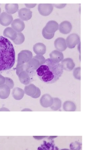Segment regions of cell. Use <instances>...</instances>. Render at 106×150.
I'll list each match as a JSON object with an SVG mask.
<instances>
[{
  "mask_svg": "<svg viewBox=\"0 0 106 150\" xmlns=\"http://www.w3.org/2000/svg\"><path fill=\"white\" fill-rule=\"evenodd\" d=\"M61 64L53 61L50 59L46 60L45 63L40 66L36 74L41 81L46 84L57 82L63 74Z\"/></svg>",
  "mask_w": 106,
  "mask_h": 150,
  "instance_id": "1",
  "label": "cell"
},
{
  "mask_svg": "<svg viewBox=\"0 0 106 150\" xmlns=\"http://www.w3.org/2000/svg\"><path fill=\"white\" fill-rule=\"evenodd\" d=\"M16 61V54L13 45L5 37L0 36V72L13 67Z\"/></svg>",
  "mask_w": 106,
  "mask_h": 150,
  "instance_id": "2",
  "label": "cell"
},
{
  "mask_svg": "<svg viewBox=\"0 0 106 150\" xmlns=\"http://www.w3.org/2000/svg\"><path fill=\"white\" fill-rule=\"evenodd\" d=\"M33 54L29 50L21 51L18 54L17 64H26L33 58Z\"/></svg>",
  "mask_w": 106,
  "mask_h": 150,
  "instance_id": "3",
  "label": "cell"
},
{
  "mask_svg": "<svg viewBox=\"0 0 106 150\" xmlns=\"http://www.w3.org/2000/svg\"><path fill=\"white\" fill-rule=\"evenodd\" d=\"M41 66L40 62L38 60L33 57L32 59L25 65V71L28 73L31 76L32 73L39 67Z\"/></svg>",
  "mask_w": 106,
  "mask_h": 150,
  "instance_id": "4",
  "label": "cell"
},
{
  "mask_svg": "<svg viewBox=\"0 0 106 150\" xmlns=\"http://www.w3.org/2000/svg\"><path fill=\"white\" fill-rule=\"evenodd\" d=\"M53 9V5L51 4H40L38 11L41 16H47L51 14Z\"/></svg>",
  "mask_w": 106,
  "mask_h": 150,
  "instance_id": "5",
  "label": "cell"
},
{
  "mask_svg": "<svg viewBox=\"0 0 106 150\" xmlns=\"http://www.w3.org/2000/svg\"><path fill=\"white\" fill-rule=\"evenodd\" d=\"M66 42L67 47L70 49L75 48L77 45L81 43L80 37L75 33L70 35L66 39Z\"/></svg>",
  "mask_w": 106,
  "mask_h": 150,
  "instance_id": "6",
  "label": "cell"
},
{
  "mask_svg": "<svg viewBox=\"0 0 106 150\" xmlns=\"http://www.w3.org/2000/svg\"><path fill=\"white\" fill-rule=\"evenodd\" d=\"M13 21L12 16L7 12H3L0 15V24L3 26H9Z\"/></svg>",
  "mask_w": 106,
  "mask_h": 150,
  "instance_id": "7",
  "label": "cell"
},
{
  "mask_svg": "<svg viewBox=\"0 0 106 150\" xmlns=\"http://www.w3.org/2000/svg\"><path fill=\"white\" fill-rule=\"evenodd\" d=\"M18 16L19 18L23 21H28L32 17V12L30 9L22 8L18 11Z\"/></svg>",
  "mask_w": 106,
  "mask_h": 150,
  "instance_id": "8",
  "label": "cell"
},
{
  "mask_svg": "<svg viewBox=\"0 0 106 150\" xmlns=\"http://www.w3.org/2000/svg\"><path fill=\"white\" fill-rule=\"evenodd\" d=\"M40 103L43 107H50L53 103V98L49 94L46 93L41 96L40 100Z\"/></svg>",
  "mask_w": 106,
  "mask_h": 150,
  "instance_id": "9",
  "label": "cell"
},
{
  "mask_svg": "<svg viewBox=\"0 0 106 150\" xmlns=\"http://www.w3.org/2000/svg\"><path fill=\"white\" fill-rule=\"evenodd\" d=\"M59 24L56 21L51 20L47 23L44 29L48 33L53 34L59 30Z\"/></svg>",
  "mask_w": 106,
  "mask_h": 150,
  "instance_id": "10",
  "label": "cell"
},
{
  "mask_svg": "<svg viewBox=\"0 0 106 150\" xmlns=\"http://www.w3.org/2000/svg\"><path fill=\"white\" fill-rule=\"evenodd\" d=\"M11 28L17 32H21L24 30L25 27L24 21L20 18L14 19L11 23Z\"/></svg>",
  "mask_w": 106,
  "mask_h": 150,
  "instance_id": "11",
  "label": "cell"
},
{
  "mask_svg": "<svg viewBox=\"0 0 106 150\" xmlns=\"http://www.w3.org/2000/svg\"><path fill=\"white\" fill-rule=\"evenodd\" d=\"M54 46L57 51L62 52L67 49V45L66 40L63 38H59L54 41Z\"/></svg>",
  "mask_w": 106,
  "mask_h": 150,
  "instance_id": "12",
  "label": "cell"
},
{
  "mask_svg": "<svg viewBox=\"0 0 106 150\" xmlns=\"http://www.w3.org/2000/svg\"><path fill=\"white\" fill-rule=\"evenodd\" d=\"M71 24L68 21H65L62 22L59 26V30L61 33L63 34H68L72 30Z\"/></svg>",
  "mask_w": 106,
  "mask_h": 150,
  "instance_id": "13",
  "label": "cell"
},
{
  "mask_svg": "<svg viewBox=\"0 0 106 150\" xmlns=\"http://www.w3.org/2000/svg\"><path fill=\"white\" fill-rule=\"evenodd\" d=\"M63 70L67 71H71L74 69L75 67V64L73 59L70 58H67L64 59L61 62Z\"/></svg>",
  "mask_w": 106,
  "mask_h": 150,
  "instance_id": "14",
  "label": "cell"
},
{
  "mask_svg": "<svg viewBox=\"0 0 106 150\" xmlns=\"http://www.w3.org/2000/svg\"><path fill=\"white\" fill-rule=\"evenodd\" d=\"M50 59L57 63H60L63 60L64 55L62 52L57 50H54L49 54Z\"/></svg>",
  "mask_w": 106,
  "mask_h": 150,
  "instance_id": "15",
  "label": "cell"
},
{
  "mask_svg": "<svg viewBox=\"0 0 106 150\" xmlns=\"http://www.w3.org/2000/svg\"><path fill=\"white\" fill-rule=\"evenodd\" d=\"M33 52L37 55H44L46 52V47L43 43H38L33 46Z\"/></svg>",
  "mask_w": 106,
  "mask_h": 150,
  "instance_id": "16",
  "label": "cell"
},
{
  "mask_svg": "<svg viewBox=\"0 0 106 150\" xmlns=\"http://www.w3.org/2000/svg\"><path fill=\"white\" fill-rule=\"evenodd\" d=\"M3 35L5 38H9L13 41L17 38V32L11 27H8L4 30Z\"/></svg>",
  "mask_w": 106,
  "mask_h": 150,
  "instance_id": "17",
  "label": "cell"
},
{
  "mask_svg": "<svg viewBox=\"0 0 106 150\" xmlns=\"http://www.w3.org/2000/svg\"><path fill=\"white\" fill-rule=\"evenodd\" d=\"M10 88L5 83L0 85V98L5 99L9 97Z\"/></svg>",
  "mask_w": 106,
  "mask_h": 150,
  "instance_id": "18",
  "label": "cell"
},
{
  "mask_svg": "<svg viewBox=\"0 0 106 150\" xmlns=\"http://www.w3.org/2000/svg\"><path fill=\"white\" fill-rule=\"evenodd\" d=\"M24 94V91L19 87H15L13 88L12 91V97L16 100H19L22 99Z\"/></svg>",
  "mask_w": 106,
  "mask_h": 150,
  "instance_id": "19",
  "label": "cell"
},
{
  "mask_svg": "<svg viewBox=\"0 0 106 150\" xmlns=\"http://www.w3.org/2000/svg\"><path fill=\"white\" fill-rule=\"evenodd\" d=\"M19 81L23 84L27 85L31 81V76L26 71H23L18 76Z\"/></svg>",
  "mask_w": 106,
  "mask_h": 150,
  "instance_id": "20",
  "label": "cell"
},
{
  "mask_svg": "<svg viewBox=\"0 0 106 150\" xmlns=\"http://www.w3.org/2000/svg\"><path fill=\"white\" fill-rule=\"evenodd\" d=\"M6 12L10 15L15 14L18 11V5L17 4H6L5 5Z\"/></svg>",
  "mask_w": 106,
  "mask_h": 150,
  "instance_id": "21",
  "label": "cell"
},
{
  "mask_svg": "<svg viewBox=\"0 0 106 150\" xmlns=\"http://www.w3.org/2000/svg\"><path fill=\"white\" fill-rule=\"evenodd\" d=\"M37 87L35 85L32 83L26 86L24 89L25 93L28 96L32 97L36 93Z\"/></svg>",
  "mask_w": 106,
  "mask_h": 150,
  "instance_id": "22",
  "label": "cell"
},
{
  "mask_svg": "<svg viewBox=\"0 0 106 150\" xmlns=\"http://www.w3.org/2000/svg\"><path fill=\"white\" fill-rule=\"evenodd\" d=\"M63 108L67 112H74L76 109L75 105L71 101H66L63 103Z\"/></svg>",
  "mask_w": 106,
  "mask_h": 150,
  "instance_id": "23",
  "label": "cell"
},
{
  "mask_svg": "<svg viewBox=\"0 0 106 150\" xmlns=\"http://www.w3.org/2000/svg\"><path fill=\"white\" fill-rule=\"evenodd\" d=\"M62 102L60 99L57 98H53V103L50 108L54 111H57L60 108Z\"/></svg>",
  "mask_w": 106,
  "mask_h": 150,
  "instance_id": "24",
  "label": "cell"
},
{
  "mask_svg": "<svg viewBox=\"0 0 106 150\" xmlns=\"http://www.w3.org/2000/svg\"><path fill=\"white\" fill-rule=\"evenodd\" d=\"M25 41V37L21 32L17 33V36L15 40H13V43L16 45H20Z\"/></svg>",
  "mask_w": 106,
  "mask_h": 150,
  "instance_id": "25",
  "label": "cell"
},
{
  "mask_svg": "<svg viewBox=\"0 0 106 150\" xmlns=\"http://www.w3.org/2000/svg\"><path fill=\"white\" fill-rule=\"evenodd\" d=\"M81 67H77L74 69L73 76L76 79L81 80Z\"/></svg>",
  "mask_w": 106,
  "mask_h": 150,
  "instance_id": "26",
  "label": "cell"
},
{
  "mask_svg": "<svg viewBox=\"0 0 106 150\" xmlns=\"http://www.w3.org/2000/svg\"><path fill=\"white\" fill-rule=\"evenodd\" d=\"M5 84L7 85L10 89H13L14 86V83L13 80L10 78L5 77Z\"/></svg>",
  "mask_w": 106,
  "mask_h": 150,
  "instance_id": "27",
  "label": "cell"
},
{
  "mask_svg": "<svg viewBox=\"0 0 106 150\" xmlns=\"http://www.w3.org/2000/svg\"><path fill=\"white\" fill-rule=\"evenodd\" d=\"M42 34L44 38L47 40H51L53 38L54 36L55 33H53V34H50V33H48L47 32H46L44 28H43L42 31Z\"/></svg>",
  "mask_w": 106,
  "mask_h": 150,
  "instance_id": "28",
  "label": "cell"
},
{
  "mask_svg": "<svg viewBox=\"0 0 106 150\" xmlns=\"http://www.w3.org/2000/svg\"><path fill=\"white\" fill-rule=\"evenodd\" d=\"M33 58H35L38 60L40 62L41 66L43 65L46 61V59L44 58V56L42 55H36L35 56H33Z\"/></svg>",
  "mask_w": 106,
  "mask_h": 150,
  "instance_id": "29",
  "label": "cell"
},
{
  "mask_svg": "<svg viewBox=\"0 0 106 150\" xmlns=\"http://www.w3.org/2000/svg\"><path fill=\"white\" fill-rule=\"evenodd\" d=\"M41 94V91L40 89L37 87L36 93L32 97V98H38L40 97Z\"/></svg>",
  "mask_w": 106,
  "mask_h": 150,
  "instance_id": "30",
  "label": "cell"
},
{
  "mask_svg": "<svg viewBox=\"0 0 106 150\" xmlns=\"http://www.w3.org/2000/svg\"><path fill=\"white\" fill-rule=\"evenodd\" d=\"M36 5H37L36 4H25L26 7L28 9L34 8L36 6Z\"/></svg>",
  "mask_w": 106,
  "mask_h": 150,
  "instance_id": "31",
  "label": "cell"
},
{
  "mask_svg": "<svg viewBox=\"0 0 106 150\" xmlns=\"http://www.w3.org/2000/svg\"><path fill=\"white\" fill-rule=\"evenodd\" d=\"M53 5H54L55 8H64L66 5V4H53Z\"/></svg>",
  "mask_w": 106,
  "mask_h": 150,
  "instance_id": "32",
  "label": "cell"
},
{
  "mask_svg": "<svg viewBox=\"0 0 106 150\" xmlns=\"http://www.w3.org/2000/svg\"><path fill=\"white\" fill-rule=\"evenodd\" d=\"M5 79L4 77L0 74V85L3 84L5 83Z\"/></svg>",
  "mask_w": 106,
  "mask_h": 150,
  "instance_id": "33",
  "label": "cell"
},
{
  "mask_svg": "<svg viewBox=\"0 0 106 150\" xmlns=\"http://www.w3.org/2000/svg\"><path fill=\"white\" fill-rule=\"evenodd\" d=\"M0 111H9V110L6 108L2 107L0 108Z\"/></svg>",
  "mask_w": 106,
  "mask_h": 150,
  "instance_id": "34",
  "label": "cell"
},
{
  "mask_svg": "<svg viewBox=\"0 0 106 150\" xmlns=\"http://www.w3.org/2000/svg\"><path fill=\"white\" fill-rule=\"evenodd\" d=\"M22 112H23V111H30V112H31L32 111L31 109H29V108H24V109H23L22 110Z\"/></svg>",
  "mask_w": 106,
  "mask_h": 150,
  "instance_id": "35",
  "label": "cell"
},
{
  "mask_svg": "<svg viewBox=\"0 0 106 150\" xmlns=\"http://www.w3.org/2000/svg\"><path fill=\"white\" fill-rule=\"evenodd\" d=\"M61 150H70L68 149H62Z\"/></svg>",
  "mask_w": 106,
  "mask_h": 150,
  "instance_id": "36",
  "label": "cell"
},
{
  "mask_svg": "<svg viewBox=\"0 0 106 150\" xmlns=\"http://www.w3.org/2000/svg\"><path fill=\"white\" fill-rule=\"evenodd\" d=\"M1 8H0V15H1Z\"/></svg>",
  "mask_w": 106,
  "mask_h": 150,
  "instance_id": "37",
  "label": "cell"
}]
</instances>
